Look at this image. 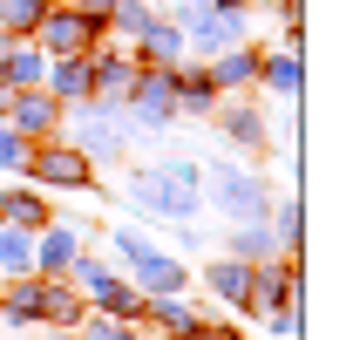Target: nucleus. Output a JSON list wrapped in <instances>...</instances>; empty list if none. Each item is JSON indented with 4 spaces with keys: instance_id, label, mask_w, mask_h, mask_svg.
Segmentation results:
<instances>
[{
    "instance_id": "412c9836",
    "label": "nucleus",
    "mask_w": 353,
    "mask_h": 340,
    "mask_svg": "<svg viewBox=\"0 0 353 340\" xmlns=\"http://www.w3.org/2000/svg\"><path fill=\"white\" fill-rule=\"evenodd\" d=\"M21 272H34V232L0 225V279H21Z\"/></svg>"
},
{
    "instance_id": "4468645a",
    "label": "nucleus",
    "mask_w": 353,
    "mask_h": 340,
    "mask_svg": "<svg viewBox=\"0 0 353 340\" xmlns=\"http://www.w3.org/2000/svg\"><path fill=\"white\" fill-rule=\"evenodd\" d=\"M41 75H48V55L34 41H7L0 48V82L7 88H41Z\"/></svg>"
},
{
    "instance_id": "0eeeda50",
    "label": "nucleus",
    "mask_w": 353,
    "mask_h": 340,
    "mask_svg": "<svg viewBox=\"0 0 353 340\" xmlns=\"http://www.w3.org/2000/svg\"><path fill=\"white\" fill-rule=\"evenodd\" d=\"M95 35H102V28L88 21L82 7H48L41 28H34V48H41L48 62H54V55H88V48H95Z\"/></svg>"
},
{
    "instance_id": "423d86ee",
    "label": "nucleus",
    "mask_w": 353,
    "mask_h": 340,
    "mask_svg": "<svg viewBox=\"0 0 353 340\" xmlns=\"http://www.w3.org/2000/svg\"><path fill=\"white\" fill-rule=\"evenodd\" d=\"M204 123L218 129V136L231 143V150H245L252 164H259L265 150H272V123H265V116L252 109V102H245V95H218V109H211Z\"/></svg>"
},
{
    "instance_id": "aec40b11",
    "label": "nucleus",
    "mask_w": 353,
    "mask_h": 340,
    "mask_svg": "<svg viewBox=\"0 0 353 340\" xmlns=\"http://www.w3.org/2000/svg\"><path fill=\"white\" fill-rule=\"evenodd\" d=\"M265 225H272L279 252H299V245H306V205H299V198H272V218H265Z\"/></svg>"
},
{
    "instance_id": "393cba45",
    "label": "nucleus",
    "mask_w": 353,
    "mask_h": 340,
    "mask_svg": "<svg viewBox=\"0 0 353 340\" xmlns=\"http://www.w3.org/2000/svg\"><path fill=\"white\" fill-rule=\"evenodd\" d=\"M157 170H163V177H170L176 191H204V170L190 164V157H163V164H157Z\"/></svg>"
},
{
    "instance_id": "bb28decb",
    "label": "nucleus",
    "mask_w": 353,
    "mask_h": 340,
    "mask_svg": "<svg viewBox=\"0 0 353 340\" xmlns=\"http://www.w3.org/2000/svg\"><path fill=\"white\" fill-rule=\"evenodd\" d=\"M54 340H61V334H54Z\"/></svg>"
},
{
    "instance_id": "1a4fd4ad",
    "label": "nucleus",
    "mask_w": 353,
    "mask_h": 340,
    "mask_svg": "<svg viewBox=\"0 0 353 340\" xmlns=\"http://www.w3.org/2000/svg\"><path fill=\"white\" fill-rule=\"evenodd\" d=\"M75 258H82V232L61 225V218H48L41 232H34V272H41V279H61Z\"/></svg>"
},
{
    "instance_id": "2eb2a0df",
    "label": "nucleus",
    "mask_w": 353,
    "mask_h": 340,
    "mask_svg": "<svg viewBox=\"0 0 353 340\" xmlns=\"http://www.w3.org/2000/svg\"><path fill=\"white\" fill-rule=\"evenodd\" d=\"M41 88L68 109V102H82L88 95V55H54L48 62V75H41Z\"/></svg>"
},
{
    "instance_id": "f257e3e1",
    "label": "nucleus",
    "mask_w": 353,
    "mask_h": 340,
    "mask_svg": "<svg viewBox=\"0 0 353 340\" xmlns=\"http://www.w3.org/2000/svg\"><path fill=\"white\" fill-rule=\"evenodd\" d=\"M109 245L123 252V272H130V286H136L143 299H150V293H183V286H190L183 258H170L157 238H143L136 225H116V232H109Z\"/></svg>"
},
{
    "instance_id": "5701e85b",
    "label": "nucleus",
    "mask_w": 353,
    "mask_h": 340,
    "mask_svg": "<svg viewBox=\"0 0 353 340\" xmlns=\"http://www.w3.org/2000/svg\"><path fill=\"white\" fill-rule=\"evenodd\" d=\"M82 340H150V334H136V320H109V313H82Z\"/></svg>"
},
{
    "instance_id": "4be33fe9",
    "label": "nucleus",
    "mask_w": 353,
    "mask_h": 340,
    "mask_svg": "<svg viewBox=\"0 0 353 340\" xmlns=\"http://www.w3.org/2000/svg\"><path fill=\"white\" fill-rule=\"evenodd\" d=\"M41 14H48V0H0V35L7 41H34Z\"/></svg>"
},
{
    "instance_id": "f3484780",
    "label": "nucleus",
    "mask_w": 353,
    "mask_h": 340,
    "mask_svg": "<svg viewBox=\"0 0 353 340\" xmlns=\"http://www.w3.org/2000/svg\"><path fill=\"white\" fill-rule=\"evenodd\" d=\"M204 68H211V82H218V88H252V82H259V48L231 41L224 55H211Z\"/></svg>"
},
{
    "instance_id": "20e7f679",
    "label": "nucleus",
    "mask_w": 353,
    "mask_h": 340,
    "mask_svg": "<svg viewBox=\"0 0 353 340\" xmlns=\"http://www.w3.org/2000/svg\"><path fill=\"white\" fill-rule=\"evenodd\" d=\"M130 211L150 225H176V218H204V191H176L163 170H130Z\"/></svg>"
},
{
    "instance_id": "6e6552de",
    "label": "nucleus",
    "mask_w": 353,
    "mask_h": 340,
    "mask_svg": "<svg viewBox=\"0 0 353 340\" xmlns=\"http://www.w3.org/2000/svg\"><path fill=\"white\" fill-rule=\"evenodd\" d=\"M0 116H7V123L21 129L28 143H41V136H61V102H54L48 88H14Z\"/></svg>"
},
{
    "instance_id": "ddd939ff",
    "label": "nucleus",
    "mask_w": 353,
    "mask_h": 340,
    "mask_svg": "<svg viewBox=\"0 0 353 340\" xmlns=\"http://www.w3.org/2000/svg\"><path fill=\"white\" fill-rule=\"evenodd\" d=\"M204 286H211V299H224L231 313H245V299H252V265H245V258H211V265H204Z\"/></svg>"
},
{
    "instance_id": "a211bd4d",
    "label": "nucleus",
    "mask_w": 353,
    "mask_h": 340,
    "mask_svg": "<svg viewBox=\"0 0 353 340\" xmlns=\"http://www.w3.org/2000/svg\"><path fill=\"white\" fill-rule=\"evenodd\" d=\"M54 205H48L41 191H28V184H14V191H0V225H21V232H41Z\"/></svg>"
},
{
    "instance_id": "a878e982",
    "label": "nucleus",
    "mask_w": 353,
    "mask_h": 340,
    "mask_svg": "<svg viewBox=\"0 0 353 340\" xmlns=\"http://www.w3.org/2000/svg\"><path fill=\"white\" fill-rule=\"evenodd\" d=\"M265 320V340H292L299 334V306H279V313H259Z\"/></svg>"
},
{
    "instance_id": "f03ea898",
    "label": "nucleus",
    "mask_w": 353,
    "mask_h": 340,
    "mask_svg": "<svg viewBox=\"0 0 353 340\" xmlns=\"http://www.w3.org/2000/svg\"><path fill=\"white\" fill-rule=\"evenodd\" d=\"M204 198H211L231 225L272 218V184H265L252 164H211V170H204Z\"/></svg>"
},
{
    "instance_id": "f8f14e48",
    "label": "nucleus",
    "mask_w": 353,
    "mask_h": 340,
    "mask_svg": "<svg viewBox=\"0 0 353 340\" xmlns=\"http://www.w3.org/2000/svg\"><path fill=\"white\" fill-rule=\"evenodd\" d=\"M170 95H176V116H211L224 88L211 82V68H204V62H190V68L176 62V82H170Z\"/></svg>"
},
{
    "instance_id": "39448f33",
    "label": "nucleus",
    "mask_w": 353,
    "mask_h": 340,
    "mask_svg": "<svg viewBox=\"0 0 353 340\" xmlns=\"http://www.w3.org/2000/svg\"><path fill=\"white\" fill-rule=\"evenodd\" d=\"M21 170H28L34 184H54V191H95V164H88L68 136H41V143H28V164H21Z\"/></svg>"
},
{
    "instance_id": "9b49d317",
    "label": "nucleus",
    "mask_w": 353,
    "mask_h": 340,
    "mask_svg": "<svg viewBox=\"0 0 353 340\" xmlns=\"http://www.w3.org/2000/svg\"><path fill=\"white\" fill-rule=\"evenodd\" d=\"M183 55H190V48H183V28H176L170 14H157V21L136 35V68H170Z\"/></svg>"
},
{
    "instance_id": "b1692460",
    "label": "nucleus",
    "mask_w": 353,
    "mask_h": 340,
    "mask_svg": "<svg viewBox=\"0 0 353 340\" xmlns=\"http://www.w3.org/2000/svg\"><path fill=\"white\" fill-rule=\"evenodd\" d=\"M21 164H28V136L0 116V170H21Z\"/></svg>"
},
{
    "instance_id": "6ab92c4d",
    "label": "nucleus",
    "mask_w": 353,
    "mask_h": 340,
    "mask_svg": "<svg viewBox=\"0 0 353 340\" xmlns=\"http://www.w3.org/2000/svg\"><path fill=\"white\" fill-rule=\"evenodd\" d=\"M231 258H245V265H265V258H279V238H272V225L252 218V225H231Z\"/></svg>"
},
{
    "instance_id": "dca6fc26",
    "label": "nucleus",
    "mask_w": 353,
    "mask_h": 340,
    "mask_svg": "<svg viewBox=\"0 0 353 340\" xmlns=\"http://www.w3.org/2000/svg\"><path fill=\"white\" fill-rule=\"evenodd\" d=\"M259 82L272 88L279 102H292V95L306 88V68H299V55H292V48H279V55L265 48V55H259Z\"/></svg>"
},
{
    "instance_id": "7ed1b4c3",
    "label": "nucleus",
    "mask_w": 353,
    "mask_h": 340,
    "mask_svg": "<svg viewBox=\"0 0 353 340\" xmlns=\"http://www.w3.org/2000/svg\"><path fill=\"white\" fill-rule=\"evenodd\" d=\"M61 123L75 129L68 143H75V150H82V157H88L95 170L123 157V129H130V116H123V109H109V102L82 95V102H68V109H61Z\"/></svg>"
},
{
    "instance_id": "9d476101",
    "label": "nucleus",
    "mask_w": 353,
    "mask_h": 340,
    "mask_svg": "<svg viewBox=\"0 0 353 340\" xmlns=\"http://www.w3.org/2000/svg\"><path fill=\"white\" fill-rule=\"evenodd\" d=\"M82 313H88V299L75 293L68 272H61V279H41V327H48V334H75Z\"/></svg>"
}]
</instances>
